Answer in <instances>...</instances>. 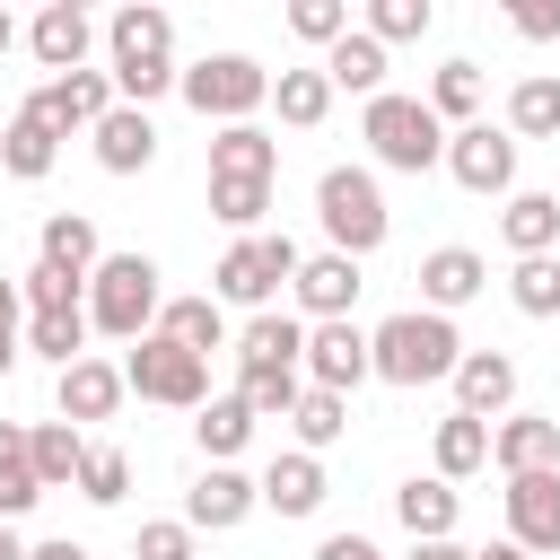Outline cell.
Segmentation results:
<instances>
[{"label": "cell", "instance_id": "obj_1", "mask_svg": "<svg viewBox=\"0 0 560 560\" xmlns=\"http://www.w3.org/2000/svg\"><path fill=\"white\" fill-rule=\"evenodd\" d=\"M105 79H114V105H140L175 88V18L158 0H131L105 18Z\"/></svg>", "mask_w": 560, "mask_h": 560}, {"label": "cell", "instance_id": "obj_2", "mask_svg": "<svg viewBox=\"0 0 560 560\" xmlns=\"http://www.w3.org/2000/svg\"><path fill=\"white\" fill-rule=\"evenodd\" d=\"M455 359H464V341L429 306H402L368 332V376H385V385H438V376H455Z\"/></svg>", "mask_w": 560, "mask_h": 560}, {"label": "cell", "instance_id": "obj_3", "mask_svg": "<svg viewBox=\"0 0 560 560\" xmlns=\"http://www.w3.org/2000/svg\"><path fill=\"white\" fill-rule=\"evenodd\" d=\"M158 306H166V289H158V262L149 254H105L88 271V332L140 341V332H158Z\"/></svg>", "mask_w": 560, "mask_h": 560}, {"label": "cell", "instance_id": "obj_4", "mask_svg": "<svg viewBox=\"0 0 560 560\" xmlns=\"http://www.w3.org/2000/svg\"><path fill=\"white\" fill-rule=\"evenodd\" d=\"M175 96L201 114V122H254L271 105V70L254 52H201L192 70H175Z\"/></svg>", "mask_w": 560, "mask_h": 560}, {"label": "cell", "instance_id": "obj_5", "mask_svg": "<svg viewBox=\"0 0 560 560\" xmlns=\"http://www.w3.org/2000/svg\"><path fill=\"white\" fill-rule=\"evenodd\" d=\"M359 140L376 149V166H394V175H429L438 158H446V122L420 105V96H368V114H359Z\"/></svg>", "mask_w": 560, "mask_h": 560}, {"label": "cell", "instance_id": "obj_6", "mask_svg": "<svg viewBox=\"0 0 560 560\" xmlns=\"http://www.w3.org/2000/svg\"><path fill=\"white\" fill-rule=\"evenodd\" d=\"M315 219H324L332 254H350V262L376 254L385 228H394V210H385V192H376L368 166H324V175H315Z\"/></svg>", "mask_w": 560, "mask_h": 560}, {"label": "cell", "instance_id": "obj_7", "mask_svg": "<svg viewBox=\"0 0 560 560\" xmlns=\"http://www.w3.org/2000/svg\"><path fill=\"white\" fill-rule=\"evenodd\" d=\"M298 236H280V228H262V236H228V254H219V271H210V298L219 306H271L289 280H298Z\"/></svg>", "mask_w": 560, "mask_h": 560}, {"label": "cell", "instance_id": "obj_8", "mask_svg": "<svg viewBox=\"0 0 560 560\" xmlns=\"http://www.w3.org/2000/svg\"><path fill=\"white\" fill-rule=\"evenodd\" d=\"M122 394L166 402V411H201V402H210V359L175 350L166 332H140V341L122 350Z\"/></svg>", "mask_w": 560, "mask_h": 560}, {"label": "cell", "instance_id": "obj_9", "mask_svg": "<svg viewBox=\"0 0 560 560\" xmlns=\"http://www.w3.org/2000/svg\"><path fill=\"white\" fill-rule=\"evenodd\" d=\"M508 542L525 560H560V464L551 472H508Z\"/></svg>", "mask_w": 560, "mask_h": 560}, {"label": "cell", "instance_id": "obj_10", "mask_svg": "<svg viewBox=\"0 0 560 560\" xmlns=\"http://www.w3.org/2000/svg\"><path fill=\"white\" fill-rule=\"evenodd\" d=\"M464 192H516V140L499 131V122H464V131H446V158H438Z\"/></svg>", "mask_w": 560, "mask_h": 560}, {"label": "cell", "instance_id": "obj_11", "mask_svg": "<svg viewBox=\"0 0 560 560\" xmlns=\"http://www.w3.org/2000/svg\"><path fill=\"white\" fill-rule=\"evenodd\" d=\"M298 376L306 385H324V394H359L368 385V332L341 315V324H306V359H298Z\"/></svg>", "mask_w": 560, "mask_h": 560}, {"label": "cell", "instance_id": "obj_12", "mask_svg": "<svg viewBox=\"0 0 560 560\" xmlns=\"http://www.w3.org/2000/svg\"><path fill=\"white\" fill-rule=\"evenodd\" d=\"M26 114H44L61 140H70V131H96V122L114 114V79H105V70H70V79H44V88L26 96Z\"/></svg>", "mask_w": 560, "mask_h": 560}, {"label": "cell", "instance_id": "obj_13", "mask_svg": "<svg viewBox=\"0 0 560 560\" xmlns=\"http://www.w3.org/2000/svg\"><path fill=\"white\" fill-rule=\"evenodd\" d=\"M289 289H298V315H306V324H341V315L359 306V289H368V280H359V262H350V254H332V245H324V254H306V262H298V280H289Z\"/></svg>", "mask_w": 560, "mask_h": 560}, {"label": "cell", "instance_id": "obj_14", "mask_svg": "<svg viewBox=\"0 0 560 560\" xmlns=\"http://www.w3.org/2000/svg\"><path fill=\"white\" fill-rule=\"evenodd\" d=\"M88 44H96V18L79 9V0H44L35 9V26H26V52L44 61V70H88Z\"/></svg>", "mask_w": 560, "mask_h": 560}, {"label": "cell", "instance_id": "obj_15", "mask_svg": "<svg viewBox=\"0 0 560 560\" xmlns=\"http://www.w3.org/2000/svg\"><path fill=\"white\" fill-rule=\"evenodd\" d=\"M52 402H61V420L70 429H88V420H114L122 411V359H70L61 368V385H52Z\"/></svg>", "mask_w": 560, "mask_h": 560}, {"label": "cell", "instance_id": "obj_16", "mask_svg": "<svg viewBox=\"0 0 560 560\" xmlns=\"http://www.w3.org/2000/svg\"><path fill=\"white\" fill-rule=\"evenodd\" d=\"M280 175V140L262 122H219L210 131V184H271Z\"/></svg>", "mask_w": 560, "mask_h": 560}, {"label": "cell", "instance_id": "obj_17", "mask_svg": "<svg viewBox=\"0 0 560 560\" xmlns=\"http://www.w3.org/2000/svg\"><path fill=\"white\" fill-rule=\"evenodd\" d=\"M446 385H455V411H472V420H508V402H516V359H508V350H464Z\"/></svg>", "mask_w": 560, "mask_h": 560}, {"label": "cell", "instance_id": "obj_18", "mask_svg": "<svg viewBox=\"0 0 560 560\" xmlns=\"http://www.w3.org/2000/svg\"><path fill=\"white\" fill-rule=\"evenodd\" d=\"M490 464H499V472H551V464H560V420H551V411H508V420H490Z\"/></svg>", "mask_w": 560, "mask_h": 560}, {"label": "cell", "instance_id": "obj_19", "mask_svg": "<svg viewBox=\"0 0 560 560\" xmlns=\"http://www.w3.org/2000/svg\"><path fill=\"white\" fill-rule=\"evenodd\" d=\"M262 508V490L236 472V464H201V481L184 490V525H210V534H228V525H245Z\"/></svg>", "mask_w": 560, "mask_h": 560}, {"label": "cell", "instance_id": "obj_20", "mask_svg": "<svg viewBox=\"0 0 560 560\" xmlns=\"http://www.w3.org/2000/svg\"><path fill=\"white\" fill-rule=\"evenodd\" d=\"M490 289V262L472 254V245H438V254H420V298H429V315H455V306H472Z\"/></svg>", "mask_w": 560, "mask_h": 560}, {"label": "cell", "instance_id": "obj_21", "mask_svg": "<svg viewBox=\"0 0 560 560\" xmlns=\"http://www.w3.org/2000/svg\"><path fill=\"white\" fill-rule=\"evenodd\" d=\"M35 262L88 289V271L105 262V245H96V219H88V210H52V219H44V236H35Z\"/></svg>", "mask_w": 560, "mask_h": 560}, {"label": "cell", "instance_id": "obj_22", "mask_svg": "<svg viewBox=\"0 0 560 560\" xmlns=\"http://www.w3.org/2000/svg\"><path fill=\"white\" fill-rule=\"evenodd\" d=\"M298 359H306V324H298V315H280V306L245 315V332H236V376H262V368H298Z\"/></svg>", "mask_w": 560, "mask_h": 560}, {"label": "cell", "instance_id": "obj_23", "mask_svg": "<svg viewBox=\"0 0 560 560\" xmlns=\"http://www.w3.org/2000/svg\"><path fill=\"white\" fill-rule=\"evenodd\" d=\"M394 516H402V534H411V542H455L464 490H455V481H438V472H429V481H402V490H394Z\"/></svg>", "mask_w": 560, "mask_h": 560}, {"label": "cell", "instance_id": "obj_24", "mask_svg": "<svg viewBox=\"0 0 560 560\" xmlns=\"http://www.w3.org/2000/svg\"><path fill=\"white\" fill-rule=\"evenodd\" d=\"M88 140H96V166H105V175H140V166L158 158V122H149L140 105H114Z\"/></svg>", "mask_w": 560, "mask_h": 560}, {"label": "cell", "instance_id": "obj_25", "mask_svg": "<svg viewBox=\"0 0 560 560\" xmlns=\"http://www.w3.org/2000/svg\"><path fill=\"white\" fill-rule=\"evenodd\" d=\"M499 245H508L516 262L551 254V245H560V192H508V210H499Z\"/></svg>", "mask_w": 560, "mask_h": 560}, {"label": "cell", "instance_id": "obj_26", "mask_svg": "<svg viewBox=\"0 0 560 560\" xmlns=\"http://www.w3.org/2000/svg\"><path fill=\"white\" fill-rule=\"evenodd\" d=\"M254 490H262L271 516H315V508H324V455H298V446H289V455H271V472H262Z\"/></svg>", "mask_w": 560, "mask_h": 560}, {"label": "cell", "instance_id": "obj_27", "mask_svg": "<svg viewBox=\"0 0 560 560\" xmlns=\"http://www.w3.org/2000/svg\"><path fill=\"white\" fill-rule=\"evenodd\" d=\"M52 158H61V131H52L44 114H26V105H18V114L0 122V166H9L18 184H44V175H52Z\"/></svg>", "mask_w": 560, "mask_h": 560}, {"label": "cell", "instance_id": "obj_28", "mask_svg": "<svg viewBox=\"0 0 560 560\" xmlns=\"http://www.w3.org/2000/svg\"><path fill=\"white\" fill-rule=\"evenodd\" d=\"M158 332H166L175 350L210 359V350H228V306H219V298H166V306H158Z\"/></svg>", "mask_w": 560, "mask_h": 560}, {"label": "cell", "instance_id": "obj_29", "mask_svg": "<svg viewBox=\"0 0 560 560\" xmlns=\"http://www.w3.org/2000/svg\"><path fill=\"white\" fill-rule=\"evenodd\" d=\"M429 464H438V481H472V472L490 464V420L446 411V420H438V438H429Z\"/></svg>", "mask_w": 560, "mask_h": 560}, {"label": "cell", "instance_id": "obj_30", "mask_svg": "<svg viewBox=\"0 0 560 560\" xmlns=\"http://www.w3.org/2000/svg\"><path fill=\"white\" fill-rule=\"evenodd\" d=\"M26 464H35V481H44V490H79L88 438H79L70 420H35V429H26Z\"/></svg>", "mask_w": 560, "mask_h": 560}, {"label": "cell", "instance_id": "obj_31", "mask_svg": "<svg viewBox=\"0 0 560 560\" xmlns=\"http://www.w3.org/2000/svg\"><path fill=\"white\" fill-rule=\"evenodd\" d=\"M315 70L332 79V96H341V88H350V96H385V44H376V35H359V26H350Z\"/></svg>", "mask_w": 560, "mask_h": 560}, {"label": "cell", "instance_id": "obj_32", "mask_svg": "<svg viewBox=\"0 0 560 560\" xmlns=\"http://www.w3.org/2000/svg\"><path fill=\"white\" fill-rule=\"evenodd\" d=\"M18 350L52 359V368L88 359V306H44V315H26V324H18Z\"/></svg>", "mask_w": 560, "mask_h": 560}, {"label": "cell", "instance_id": "obj_33", "mask_svg": "<svg viewBox=\"0 0 560 560\" xmlns=\"http://www.w3.org/2000/svg\"><path fill=\"white\" fill-rule=\"evenodd\" d=\"M192 438H201V455H210V464H236V455H245V438H254L245 394H210V402L192 411Z\"/></svg>", "mask_w": 560, "mask_h": 560}, {"label": "cell", "instance_id": "obj_34", "mask_svg": "<svg viewBox=\"0 0 560 560\" xmlns=\"http://www.w3.org/2000/svg\"><path fill=\"white\" fill-rule=\"evenodd\" d=\"M289 429H298V455H324V446H341V438H350V394H324V385H306V394H298V411H289Z\"/></svg>", "mask_w": 560, "mask_h": 560}, {"label": "cell", "instance_id": "obj_35", "mask_svg": "<svg viewBox=\"0 0 560 560\" xmlns=\"http://www.w3.org/2000/svg\"><path fill=\"white\" fill-rule=\"evenodd\" d=\"M508 140H560V79H516L508 88Z\"/></svg>", "mask_w": 560, "mask_h": 560}, {"label": "cell", "instance_id": "obj_36", "mask_svg": "<svg viewBox=\"0 0 560 560\" xmlns=\"http://www.w3.org/2000/svg\"><path fill=\"white\" fill-rule=\"evenodd\" d=\"M271 105H280L289 131H315V122L332 114V79H324L315 61H306V70H280V79H271Z\"/></svg>", "mask_w": 560, "mask_h": 560}, {"label": "cell", "instance_id": "obj_37", "mask_svg": "<svg viewBox=\"0 0 560 560\" xmlns=\"http://www.w3.org/2000/svg\"><path fill=\"white\" fill-rule=\"evenodd\" d=\"M35 499H44V481H35V464H26V429L0 420V525H18Z\"/></svg>", "mask_w": 560, "mask_h": 560}, {"label": "cell", "instance_id": "obj_38", "mask_svg": "<svg viewBox=\"0 0 560 560\" xmlns=\"http://www.w3.org/2000/svg\"><path fill=\"white\" fill-rule=\"evenodd\" d=\"M420 105H429L446 131H464V122H472V105H481V70H472V61H446V70L429 79V96H420Z\"/></svg>", "mask_w": 560, "mask_h": 560}, {"label": "cell", "instance_id": "obj_39", "mask_svg": "<svg viewBox=\"0 0 560 560\" xmlns=\"http://www.w3.org/2000/svg\"><path fill=\"white\" fill-rule=\"evenodd\" d=\"M79 499H88V508H122V499H131V455H122V446H88Z\"/></svg>", "mask_w": 560, "mask_h": 560}, {"label": "cell", "instance_id": "obj_40", "mask_svg": "<svg viewBox=\"0 0 560 560\" xmlns=\"http://www.w3.org/2000/svg\"><path fill=\"white\" fill-rule=\"evenodd\" d=\"M508 306L516 315H560V254H534L508 271Z\"/></svg>", "mask_w": 560, "mask_h": 560}, {"label": "cell", "instance_id": "obj_41", "mask_svg": "<svg viewBox=\"0 0 560 560\" xmlns=\"http://www.w3.org/2000/svg\"><path fill=\"white\" fill-rule=\"evenodd\" d=\"M236 394H245L254 420H289L298 394H306V376H298V368H262V376H236Z\"/></svg>", "mask_w": 560, "mask_h": 560}, {"label": "cell", "instance_id": "obj_42", "mask_svg": "<svg viewBox=\"0 0 560 560\" xmlns=\"http://www.w3.org/2000/svg\"><path fill=\"white\" fill-rule=\"evenodd\" d=\"M262 210H271V184H210V219H219V228L262 236Z\"/></svg>", "mask_w": 560, "mask_h": 560}, {"label": "cell", "instance_id": "obj_43", "mask_svg": "<svg viewBox=\"0 0 560 560\" xmlns=\"http://www.w3.org/2000/svg\"><path fill=\"white\" fill-rule=\"evenodd\" d=\"M289 35H298V44H324V52H332V44L350 35V0H289Z\"/></svg>", "mask_w": 560, "mask_h": 560}, {"label": "cell", "instance_id": "obj_44", "mask_svg": "<svg viewBox=\"0 0 560 560\" xmlns=\"http://www.w3.org/2000/svg\"><path fill=\"white\" fill-rule=\"evenodd\" d=\"M429 26H438V9H429V0H376L359 35H376V44H411V35H429Z\"/></svg>", "mask_w": 560, "mask_h": 560}, {"label": "cell", "instance_id": "obj_45", "mask_svg": "<svg viewBox=\"0 0 560 560\" xmlns=\"http://www.w3.org/2000/svg\"><path fill=\"white\" fill-rule=\"evenodd\" d=\"M131 560H201V551H192V525L184 516H158V525L131 534Z\"/></svg>", "mask_w": 560, "mask_h": 560}, {"label": "cell", "instance_id": "obj_46", "mask_svg": "<svg viewBox=\"0 0 560 560\" xmlns=\"http://www.w3.org/2000/svg\"><path fill=\"white\" fill-rule=\"evenodd\" d=\"M508 26H516L525 44H560V0H516Z\"/></svg>", "mask_w": 560, "mask_h": 560}, {"label": "cell", "instance_id": "obj_47", "mask_svg": "<svg viewBox=\"0 0 560 560\" xmlns=\"http://www.w3.org/2000/svg\"><path fill=\"white\" fill-rule=\"evenodd\" d=\"M315 560H385V551H376L368 534H324V542H315Z\"/></svg>", "mask_w": 560, "mask_h": 560}, {"label": "cell", "instance_id": "obj_48", "mask_svg": "<svg viewBox=\"0 0 560 560\" xmlns=\"http://www.w3.org/2000/svg\"><path fill=\"white\" fill-rule=\"evenodd\" d=\"M26 560H88V542H70V534L61 542H26Z\"/></svg>", "mask_w": 560, "mask_h": 560}, {"label": "cell", "instance_id": "obj_49", "mask_svg": "<svg viewBox=\"0 0 560 560\" xmlns=\"http://www.w3.org/2000/svg\"><path fill=\"white\" fill-rule=\"evenodd\" d=\"M26 324V298H18V280H0V332H18Z\"/></svg>", "mask_w": 560, "mask_h": 560}, {"label": "cell", "instance_id": "obj_50", "mask_svg": "<svg viewBox=\"0 0 560 560\" xmlns=\"http://www.w3.org/2000/svg\"><path fill=\"white\" fill-rule=\"evenodd\" d=\"M411 560H472L464 542H411Z\"/></svg>", "mask_w": 560, "mask_h": 560}, {"label": "cell", "instance_id": "obj_51", "mask_svg": "<svg viewBox=\"0 0 560 560\" xmlns=\"http://www.w3.org/2000/svg\"><path fill=\"white\" fill-rule=\"evenodd\" d=\"M0 560H26V542H18V525H0Z\"/></svg>", "mask_w": 560, "mask_h": 560}, {"label": "cell", "instance_id": "obj_52", "mask_svg": "<svg viewBox=\"0 0 560 560\" xmlns=\"http://www.w3.org/2000/svg\"><path fill=\"white\" fill-rule=\"evenodd\" d=\"M9 368H18V332H0V376H9Z\"/></svg>", "mask_w": 560, "mask_h": 560}, {"label": "cell", "instance_id": "obj_53", "mask_svg": "<svg viewBox=\"0 0 560 560\" xmlns=\"http://www.w3.org/2000/svg\"><path fill=\"white\" fill-rule=\"evenodd\" d=\"M472 560H525V551H516V542H490V551H472Z\"/></svg>", "mask_w": 560, "mask_h": 560}, {"label": "cell", "instance_id": "obj_54", "mask_svg": "<svg viewBox=\"0 0 560 560\" xmlns=\"http://www.w3.org/2000/svg\"><path fill=\"white\" fill-rule=\"evenodd\" d=\"M9 44H18V18H9V9H0V52H9Z\"/></svg>", "mask_w": 560, "mask_h": 560}]
</instances>
